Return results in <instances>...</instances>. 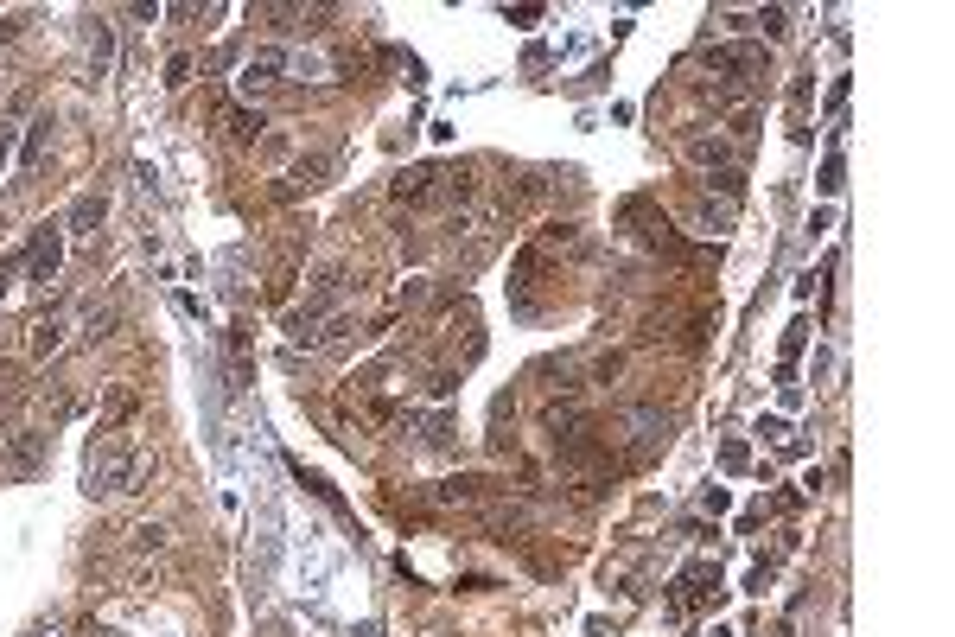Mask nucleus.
I'll return each instance as SVG.
<instances>
[{
  "instance_id": "5701e85b",
  "label": "nucleus",
  "mask_w": 955,
  "mask_h": 637,
  "mask_svg": "<svg viewBox=\"0 0 955 637\" xmlns=\"http://www.w3.org/2000/svg\"><path fill=\"white\" fill-rule=\"evenodd\" d=\"M26 637H64V625H58V618H45V625H32Z\"/></svg>"
},
{
  "instance_id": "7ed1b4c3",
  "label": "nucleus",
  "mask_w": 955,
  "mask_h": 637,
  "mask_svg": "<svg viewBox=\"0 0 955 637\" xmlns=\"http://www.w3.org/2000/svg\"><path fill=\"white\" fill-rule=\"evenodd\" d=\"M58 262H64V236H58V223H45V230L32 236L26 281H32V287H51V281H58Z\"/></svg>"
},
{
  "instance_id": "1a4fd4ad",
  "label": "nucleus",
  "mask_w": 955,
  "mask_h": 637,
  "mask_svg": "<svg viewBox=\"0 0 955 637\" xmlns=\"http://www.w3.org/2000/svg\"><path fill=\"white\" fill-rule=\"evenodd\" d=\"M51 115H39V122L26 128V141H20V172H39V160H45V147H51Z\"/></svg>"
},
{
  "instance_id": "423d86ee",
  "label": "nucleus",
  "mask_w": 955,
  "mask_h": 637,
  "mask_svg": "<svg viewBox=\"0 0 955 637\" xmlns=\"http://www.w3.org/2000/svg\"><path fill=\"white\" fill-rule=\"evenodd\" d=\"M102 217H109V198H102V192H83V198L71 204V217H64V230H71L77 243H90V236L102 230Z\"/></svg>"
},
{
  "instance_id": "b1692460",
  "label": "nucleus",
  "mask_w": 955,
  "mask_h": 637,
  "mask_svg": "<svg viewBox=\"0 0 955 637\" xmlns=\"http://www.w3.org/2000/svg\"><path fill=\"white\" fill-rule=\"evenodd\" d=\"M83 637H121V631H109V625H83Z\"/></svg>"
},
{
  "instance_id": "aec40b11",
  "label": "nucleus",
  "mask_w": 955,
  "mask_h": 637,
  "mask_svg": "<svg viewBox=\"0 0 955 637\" xmlns=\"http://www.w3.org/2000/svg\"><path fill=\"white\" fill-rule=\"evenodd\" d=\"M503 20H510V26H535V20H542V7H510Z\"/></svg>"
},
{
  "instance_id": "0eeeda50",
  "label": "nucleus",
  "mask_w": 955,
  "mask_h": 637,
  "mask_svg": "<svg viewBox=\"0 0 955 637\" xmlns=\"http://www.w3.org/2000/svg\"><path fill=\"white\" fill-rule=\"evenodd\" d=\"M64 332H71V325H64L58 313H51V319L39 313V319L26 325V357H32V364H39V357H51V351H58V344H64Z\"/></svg>"
},
{
  "instance_id": "a211bd4d",
  "label": "nucleus",
  "mask_w": 955,
  "mask_h": 637,
  "mask_svg": "<svg viewBox=\"0 0 955 637\" xmlns=\"http://www.w3.org/2000/svg\"><path fill=\"white\" fill-rule=\"evenodd\" d=\"M13 147H20V128H7V122H0V172L13 166Z\"/></svg>"
},
{
  "instance_id": "f257e3e1",
  "label": "nucleus",
  "mask_w": 955,
  "mask_h": 637,
  "mask_svg": "<svg viewBox=\"0 0 955 637\" xmlns=\"http://www.w3.org/2000/svg\"><path fill=\"white\" fill-rule=\"evenodd\" d=\"M141 478H147V459L134 453L128 440H109V446L90 459V491H96V497H102V491H141Z\"/></svg>"
},
{
  "instance_id": "9b49d317",
  "label": "nucleus",
  "mask_w": 955,
  "mask_h": 637,
  "mask_svg": "<svg viewBox=\"0 0 955 637\" xmlns=\"http://www.w3.org/2000/svg\"><path fill=\"white\" fill-rule=\"evenodd\" d=\"M115 325H121L115 306H96V313L83 319V332H77V338H83V344H102V338H115Z\"/></svg>"
},
{
  "instance_id": "6e6552de",
  "label": "nucleus",
  "mask_w": 955,
  "mask_h": 637,
  "mask_svg": "<svg viewBox=\"0 0 955 637\" xmlns=\"http://www.w3.org/2000/svg\"><path fill=\"white\" fill-rule=\"evenodd\" d=\"M433 192H440V166H408L402 179H395V198L402 204H427Z\"/></svg>"
},
{
  "instance_id": "2eb2a0df",
  "label": "nucleus",
  "mask_w": 955,
  "mask_h": 637,
  "mask_svg": "<svg viewBox=\"0 0 955 637\" xmlns=\"http://www.w3.org/2000/svg\"><path fill=\"white\" fill-rule=\"evenodd\" d=\"M758 26H764V39H784V32H790V13H784V7H764Z\"/></svg>"
},
{
  "instance_id": "dca6fc26",
  "label": "nucleus",
  "mask_w": 955,
  "mask_h": 637,
  "mask_svg": "<svg viewBox=\"0 0 955 637\" xmlns=\"http://www.w3.org/2000/svg\"><path fill=\"white\" fill-rule=\"evenodd\" d=\"M745 459H752V453H745V440H726V446H720V466H726V472H739Z\"/></svg>"
},
{
  "instance_id": "4468645a",
  "label": "nucleus",
  "mask_w": 955,
  "mask_h": 637,
  "mask_svg": "<svg viewBox=\"0 0 955 637\" xmlns=\"http://www.w3.org/2000/svg\"><path fill=\"white\" fill-rule=\"evenodd\" d=\"M841 179H847V166H841V141H835V147H828V160H822V179H815V185H822V192H841Z\"/></svg>"
},
{
  "instance_id": "39448f33",
  "label": "nucleus",
  "mask_w": 955,
  "mask_h": 637,
  "mask_svg": "<svg viewBox=\"0 0 955 637\" xmlns=\"http://www.w3.org/2000/svg\"><path fill=\"white\" fill-rule=\"evenodd\" d=\"M764 58H771L764 45H720V51H707L701 64H707V71H720V77H758Z\"/></svg>"
},
{
  "instance_id": "f3484780",
  "label": "nucleus",
  "mask_w": 955,
  "mask_h": 637,
  "mask_svg": "<svg viewBox=\"0 0 955 637\" xmlns=\"http://www.w3.org/2000/svg\"><path fill=\"white\" fill-rule=\"evenodd\" d=\"M325 166H332V160H300V166H293V179H300V185H319Z\"/></svg>"
},
{
  "instance_id": "20e7f679",
  "label": "nucleus",
  "mask_w": 955,
  "mask_h": 637,
  "mask_svg": "<svg viewBox=\"0 0 955 637\" xmlns=\"http://www.w3.org/2000/svg\"><path fill=\"white\" fill-rule=\"evenodd\" d=\"M293 64V51H281V45H255L249 51V64H242V90H268V83H281V71Z\"/></svg>"
},
{
  "instance_id": "f03ea898",
  "label": "nucleus",
  "mask_w": 955,
  "mask_h": 637,
  "mask_svg": "<svg viewBox=\"0 0 955 637\" xmlns=\"http://www.w3.org/2000/svg\"><path fill=\"white\" fill-rule=\"evenodd\" d=\"M45 440L51 434H39V427H20V434L0 446V472H7V478H32V472H39V459H45Z\"/></svg>"
},
{
  "instance_id": "ddd939ff",
  "label": "nucleus",
  "mask_w": 955,
  "mask_h": 637,
  "mask_svg": "<svg viewBox=\"0 0 955 637\" xmlns=\"http://www.w3.org/2000/svg\"><path fill=\"white\" fill-rule=\"evenodd\" d=\"M166 542H172V529H166V523H141V529H134V548H141V555H160Z\"/></svg>"
},
{
  "instance_id": "f8f14e48",
  "label": "nucleus",
  "mask_w": 955,
  "mask_h": 637,
  "mask_svg": "<svg viewBox=\"0 0 955 637\" xmlns=\"http://www.w3.org/2000/svg\"><path fill=\"white\" fill-rule=\"evenodd\" d=\"M223 128H230L236 141H255V134H262L268 122H262V109H230V115H223Z\"/></svg>"
},
{
  "instance_id": "9d476101",
  "label": "nucleus",
  "mask_w": 955,
  "mask_h": 637,
  "mask_svg": "<svg viewBox=\"0 0 955 637\" xmlns=\"http://www.w3.org/2000/svg\"><path fill=\"white\" fill-rule=\"evenodd\" d=\"M109 58H115V26H96L90 32V77H109Z\"/></svg>"
},
{
  "instance_id": "4be33fe9",
  "label": "nucleus",
  "mask_w": 955,
  "mask_h": 637,
  "mask_svg": "<svg viewBox=\"0 0 955 637\" xmlns=\"http://www.w3.org/2000/svg\"><path fill=\"white\" fill-rule=\"evenodd\" d=\"M185 77H191V58H172V64H166V83H172V90H179Z\"/></svg>"
},
{
  "instance_id": "412c9836",
  "label": "nucleus",
  "mask_w": 955,
  "mask_h": 637,
  "mask_svg": "<svg viewBox=\"0 0 955 637\" xmlns=\"http://www.w3.org/2000/svg\"><path fill=\"white\" fill-rule=\"evenodd\" d=\"M803 332H809V325H803V319H796V325H790V332H784V357H796V351H803Z\"/></svg>"
},
{
  "instance_id": "6ab92c4d",
  "label": "nucleus",
  "mask_w": 955,
  "mask_h": 637,
  "mask_svg": "<svg viewBox=\"0 0 955 637\" xmlns=\"http://www.w3.org/2000/svg\"><path fill=\"white\" fill-rule=\"evenodd\" d=\"M440 497H478V478H446Z\"/></svg>"
}]
</instances>
